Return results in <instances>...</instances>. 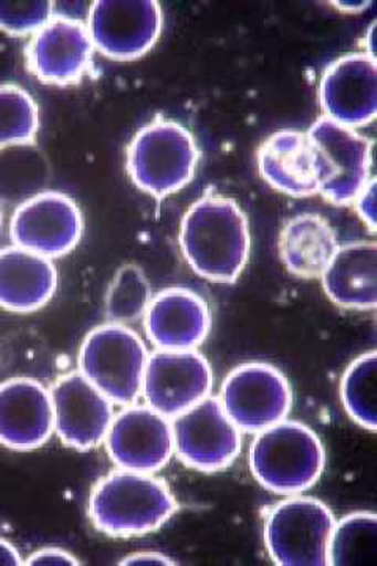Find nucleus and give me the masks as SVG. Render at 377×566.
<instances>
[{"instance_id":"nucleus-21","label":"nucleus","mask_w":377,"mask_h":566,"mask_svg":"<svg viewBox=\"0 0 377 566\" xmlns=\"http://www.w3.org/2000/svg\"><path fill=\"white\" fill-rule=\"evenodd\" d=\"M324 292L335 304L375 311L377 304V244L356 241L338 245L323 275Z\"/></svg>"},{"instance_id":"nucleus-29","label":"nucleus","mask_w":377,"mask_h":566,"mask_svg":"<svg viewBox=\"0 0 377 566\" xmlns=\"http://www.w3.org/2000/svg\"><path fill=\"white\" fill-rule=\"evenodd\" d=\"M24 565L29 566H69V565H81V562L76 557L71 556L69 551L60 549V547H43V549L36 551L32 556L24 560Z\"/></svg>"},{"instance_id":"nucleus-18","label":"nucleus","mask_w":377,"mask_h":566,"mask_svg":"<svg viewBox=\"0 0 377 566\" xmlns=\"http://www.w3.org/2000/svg\"><path fill=\"white\" fill-rule=\"evenodd\" d=\"M145 331L159 349H193L207 340L211 314L207 301L188 289L156 294L145 312Z\"/></svg>"},{"instance_id":"nucleus-13","label":"nucleus","mask_w":377,"mask_h":566,"mask_svg":"<svg viewBox=\"0 0 377 566\" xmlns=\"http://www.w3.org/2000/svg\"><path fill=\"white\" fill-rule=\"evenodd\" d=\"M111 460L125 471L155 474L174 455V430L166 416L149 406H133L114 417L107 431Z\"/></svg>"},{"instance_id":"nucleus-33","label":"nucleus","mask_w":377,"mask_h":566,"mask_svg":"<svg viewBox=\"0 0 377 566\" xmlns=\"http://www.w3.org/2000/svg\"><path fill=\"white\" fill-rule=\"evenodd\" d=\"M0 229H2V210H0Z\"/></svg>"},{"instance_id":"nucleus-30","label":"nucleus","mask_w":377,"mask_h":566,"mask_svg":"<svg viewBox=\"0 0 377 566\" xmlns=\"http://www.w3.org/2000/svg\"><path fill=\"white\" fill-rule=\"evenodd\" d=\"M119 565L174 566L177 565V562L171 560L170 557L164 556V554L145 551V553L130 554V556L123 558Z\"/></svg>"},{"instance_id":"nucleus-7","label":"nucleus","mask_w":377,"mask_h":566,"mask_svg":"<svg viewBox=\"0 0 377 566\" xmlns=\"http://www.w3.org/2000/svg\"><path fill=\"white\" fill-rule=\"evenodd\" d=\"M335 520L331 509L315 497H291L268 516L266 546L274 564L327 565V546Z\"/></svg>"},{"instance_id":"nucleus-5","label":"nucleus","mask_w":377,"mask_h":566,"mask_svg":"<svg viewBox=\"0 0 377 566\" xmlns=\"http://www.w3.org/2000/svg\"><path fill=\"white\" fill-rule=\"evenodd\" d=\"M147 346L129 327L107 323L85 337L80 371L115 405L139 400L147 367Z\"/></svg>"},{"instance_id":"nucleus-6","label":"nucleus","mask_w":377,"mask_h":566,"mask_svg":"<svg viewBox=\"0 0 377 566\" xmlns=\"http://www.w3.org/2000/svg\"><path fill=\"white\" fill-rule=\"evenodd\" d=\"M307 136L324 199L335 205L353 203L368 182L371 142L327 117L313 123Z\"/></svg>"},{"instance_id":"nucleus-9","label":"nucleus","mask_w":377,"mask_h":566,"mask_svg":"<svg viewBox=\"0 0 377 566\" xmlns=\"http://www.w3.org/2000/svg\"><path fill=\"white\" fill-rule=\"evenodd\" d=\"M220 403L239 430L260 433L290 415L293 392L286 376L263 363L234 368L220 390Z\"/></svg>"},{"instance_id":"nucleus-15","label":"nucleus","mask_w":377,"mask_h":566,"mask_svg":"<svg viewBox=\"0 0 377 566\" xmlns=\"http://www.w3.org/2000/svg\"><path fill=\"white\" fill-rule=\"evenodd\" d=\"M54 430L71 449L88 452L106 439L114 406L81 371L60 376L51 390Z\"/></svg>"},{"instance_id":"nucleus-26","label":"nucleus","mask_w":377,"mask_h":566,"mask_svg":"<svg viewBox=\"0 0 377 566\" xmlns=\"http://www.w3.org/2000/svg\"><path fill=\"white\" fill-rule=\"evenodd\" d=\"M151 301L147 275L136 264H125L115 274L106 296V316L111 323H133L142 318Z\"/></svg>"},{"instance_id":"nucleus-4","label":"nucleus","mask_w":377,"mask_h":566,"mask_svg":"<svg viewBox=\"0 0 377 566\" xmlns=\"http://www.w3.org/2000/svg\"><path fill=\"white\" fill-rule=\"evenodd\" d=\"M199 158L197 142L185 126L156 118L130 140L126 169L140 191L164 199L192 180Z\"/></svg>"},{"instance_id":"nucleus-22","label":"nucleus","mask_w":377,"mask_h":566,"mask_svg":"<svg viewBox=\"0 0 377 566\" xmlns=\"http://www.w3.org/2000/svg\"><path fill=\"white\" fill-rule=\"evenodd\" d=\"M335 230L320 214H299L283 227L279 238L280 259L291 274L318 279L337 251Z\"/></svg>"},{"instance_id":"nucleus-19","label":"nucleus","mask_w":377,"mask_h":566,"mask_svg":"<svg viewBox=\"0 0 377 566\" xmlns=\"http://www.w3.org/2000/svg\"><path fill=\"white\" fill-rule=\"evenodd\" d=\"M256 158L261 178L279 192L297 199L320 192L307 133L280 129L261 144Z\"/></svg>"},{"instance_id":"nucleus-28","label":"nucleus","mask_w":377,"mask_h":566,"mask_svg":"<svg viewBox=\"0 0 377 566\" xmlns=\"http://www.w3.org/2000/svg\"><path fill=\"white\" fill-rule=\"evenodd\" d=\"M356 208L360 218L364 219V222L367 223L371 233L376 232V180L371 178L365 185V188L362 189L360 193L356 197Z\"/></svg>"},{"instance_id":"nucleus-10","label":"nucleus","mask_w":377,"mask_h":566,"mask_svg":"<svg viewBox=\"0 0 377 566\" xmlns=\"http://www.w3.org/2000/svg\"><path fill=\"white\" fill-rule=\"evenodd\" d=\"M171 430L179 460L196 471H222L241 452V430L223 411L219 398L207 397L175 417Z\"/></svg>"},{"instance_id":"nucleus-27","label":"nucleus","mask_w":377,"mask_h":566,"mask_svg":"<svg viewBox=\"0 0 377 566\" xmlns=\"http://www.w3.org/2000/svg\"><path fill=\"white\" fill-rule=\"evenodd\" d=\"M54 3L48 0H0V29L13 36L36 33L54 17Z\"/></svg>"},{"instance_id":"nucleus-25","label":"nucleus","mask_w":377,"mask_h":566,"mask_svg":"<svg viewBox=\"0 0 377 566\" xmlns=\"http://www.w3.org/2000/svg\"><path fill=\"white\" fill-rule=\"evenodd\" d=\"M40 129L39 104L20 85H0V150L29 145Z\"/></svg>"},{"instance_id":"nucleus-1","label":"nucleus","mask_w":377,"mask_h":566,"mask_svg":"<svg viewBox=\"0 0 377 566\" xmlns=\"http://www.w3.org/2000/svg\"><path fill=\"white\" fill-rule=\"evenodd\" d=\"M179 244L201 277L234 283L249 262L248 218L233 199L207 193L182 218Z\"/></svg>"},{"instance_id":"nucleus-24","label":"nucleus","mask_w":377,"mask_h":566,"mask_svg":"<svg viewBox=\"0 0 377 566\" xmlns=\"http://www.w3.org/2000/svg\"><path fill=\"white\" fill-rule=\"evenodd\" d=\"M342 400L354 422L375 433L377 428V353L369 352L349 365L342 379Z\"/></svg>"},{"instance_id":"nucleus-23","label":"nucleus","mask_w":377,"mask_h":566,"mask_svg":"<svg viewBox=\"0 0 377 566\" xmlns=\"http://www.w3.org/2000/svg\"><path fill=\"white\" fill-rule=\"evenodd\" d=\"M377 557V516L357 512L334 524L327 546V565L375 564Z\"/></svg>"},{"instance_id":"nucleus-20","label":"nucleus","mask_w":377,"mask_h":566,"mask_svg":"<svg viewBox=\"0 0 377 566\" xmlns=\"http://www.w3.org/2000/svg\"><path fill=\"white\" fill-rule=\"evenodd\" d=\"M57 282L51 259L18 245L0 251V307L6 311H40L54 296Z\"/></svg>"},{"instance_id":"nucleus-8","label":"nucleus","mask_w":377,"mask_h":566,"mask_svg":"<svg viewBox=\"0 0 377 566\" xmlns=\"http://www.w3.org/2000/svg\"><path fill=\"white\" fill-rule=\"evenodd\" d=\"M156 0H96L90 7L88 35L107 59L129 62L147 54L163 32Z\"/></svg>"},{"instance_id":"nucleus-17","label":"nucleus","mask_w":377,"mask_h":566,"mask_svg":"<svg viewBox=\"0 0 377 566\" xmlns=\"http://www.w3.org/2000/svg\"><path fill=\"white\" fill-rule=\"evenodd\" d=\"M54 433L50 390L32 378H11L0 385V444L7 449H39Z\"/></svg>"},{"instance_id":"nucleus-12","label":"nucleus","mask_w":377,"mask_h":566,"mask_svg":"<svg viewBox=\"0 0 377 566\" xmlns=\"http://www.w3.org/2000/svg\"><path fill=\"white\" fill-rule=\"evenodd\" d=\"M82 233L84 219L80 207L62 192L33 196L11 218L10 238L14 245L46 259H59L73 251Z\"/></svg>"},{"instance_id":"nucleus-2","label":"nucleus","mask_w":377,"mask_h":566,"mask_svg":"<svg viewBox=\"0 0 377 566\" xmlns=\"http://www.w3.org/2000/svg\"><path fill=\"white\" fill-rule=\"evenodd\" d=\"M178 502L169 485L158 476L115 471L101 479L90 494L88 515L96 531L129 538L151 534L175 513Z\"/></svg>"},{"instance_id":"nucleus-11","label":"nucleus","mask_w":377,"mask_h":566,"mask_svg":"<svg viewBox=\"0 0 377 566\" xmlns=\"http://www.w3.org/2000/svg\"><path fill=\"white\" fill-rule=\"evenodd\" d=\"M211 365L193 349H159L148 356L142 394L159 415L177 417L200 403L212 389Z\"/></svg>"},{"instance_id":"nucleus-31","label":"nucleus","mask_w":377,"mask_h":566,"mask_svg":"<svg viewBox=\"0 0 377 566\" xmlns=\"http://www.w3.org/2000/svg\"><path fill=\"white\" fill-rule=\"evenodd\" d=\"M0 565H24L21 554L18 553L17 547L11 545L9 539L2 538V536H0Z\"/></svg>"},{"instance_id":"nucleus-16","label":"nucleus","mask_w":377,"mask_h":566,"mask_svg":"<svg viewBox=\"0 0 377 566\" xmlns=\"http://www.w3.org/2000/svg\"><path fill=\"white\" fill-rule=\"evenodd\" d=\"M320 102L328 120L346 128L365 126L377 115V63L367 52L339 57L324 71Z\"/></svg>"},{"instance_id":"nucleus-32","label":"nucleus","mask_w":377,"mask_h":566,"mask_svg":"<svg viewBox=\"0 0 377 566\" xmlns=\"http://www.w3.org/2000/svg\"><path fill=\"white\" fill-rule=\"evenodd\" d=\"M339 10L360 11L367 9L369 2H335Z\"/></svg>"},{"instance_id":"nucleus-3","label":"nucleus","mask_w":377,"mask_h":566,"mask_svg":"<svg viewBox=\"0 0 377 566\" xmlns=\"http://www.w3.org/2000/svg\"><path fill=\"white\" fill-rule=\"evenodd\" d=\"M326 452L307 424L282 420L260 431L250 449V468L260 485L275 494L293 495L318 482Z\"/></svg>"},{"instance_id":"nucleus-14","label":"nucleus","mask_w":377,"mask_h":566,"mask_svg":"<svg viewBox=\"0 0 377 566\" xmlns=\"http://www.w3.org/2000/svg\"><path fill=\"white\" fill-rule=\"evenodd\" d=\"M93 43L77 18L54 14L25 48L28 70L43 84H77L92 65Z\"/></svg>"}]
</instances>
